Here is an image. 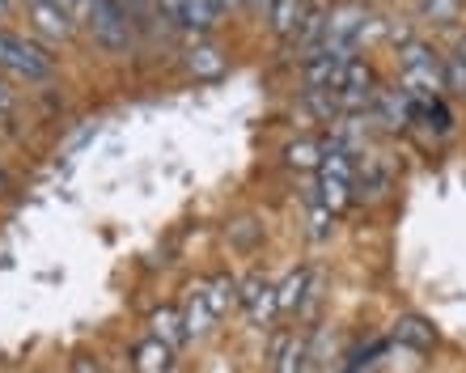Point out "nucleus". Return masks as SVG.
<instances>
[{"mask_svg": "<svg viewBox=\"0 0 466 373\" xmlns=\"http://www.w3.org/2000/svg\"><path fill=\"white\" fill-rule=\"evenodd\" d=\"M399 86L407 98H437L445 89V64L424 43H403L399 51Z\"/></svg>", "mask_w": 466, "mask_h": 373, "instance_id": "1", "label": "nucleus"}, {"mask_svg": "<svg viewBox=\"0 0 466 373\" xmlns=\"http://www.w3.org/2000/svg\"><path fill=\"white\" fill-rule=\"evenodd\" d=\"M0 68L13 76H22V81H51L56 60H51L38 43H30V38L0 30Z\"/></svg>", "mask_w": 466, "mask_h": 373, "instance_id": "2", "label": "nucleus"}, {"mask_svg": "<svg viewBox=\"0 0 466 373\" xmlns=\"http://www.w3.org/2000/svg\"><path fill=\"white\" fill-rule=\"evenodd\" d=\"M89 30L98 38L106 51H127L136 38V22L123 0H89V13H86Z\"/></svg>", "mask_w": 466, "mask_h": 373, "instance_id": "3", "label": "nucleus"}, {"mask_svg": "<svg viewBox=\"0 0 466 373\" xmlns=\"http://www.w3.org/2000/svg\"><path fill=\"white\" fill-rule=\"evenodd\" d=\"M238 301H242V310L250 314L255 327H268L271 314H280V306H276V285H271L263 272H250L242 285H238Z\"/></svg>", "mask_w": 466, "mask_h": 373, "instance_id": "4", "label": "nucleus"}, {"mask_svg": "<svg viewBox=\"0 0 466 373\" xmlns=\"http://www.w3.org/2000/svg\"><path fill=\"white\" fill-rule=\"evenodd\" d=\"M30 9V22L43 38L51 43H64V38H73V9L64 5V0H47V5H25Z\"/></svg>", "mask_w": 466, "mask_h": 373, "instance_id": "5", "label": "nucleus"}, {"mask_svg": "<svg viewBox=\"0 0 466 373\" xmlns=\"http://www.w3.org/2000/svg\"><path fill=\"white\" fill-rule=\"evenodd\" d=\"M309 365V336H289L280 331L271 344V373H306Z\"/></svg>", "mask_w": 466, "mask_h": 373, "instance_id": "6", "label": "nucleus"}, {"mask_svg": "<svg viewBox=\"0 0 466 373\" xmlns=\"http://www.w3.org/2000/svg\"><path fill=\"white\" fill-rule=\"evenodd\" d=\"M148 327H153V331H148V336H157L161 344H166V348H183L187 344V327H183V310H174V306H161V310H153L148 314Z\"/></svg>", "mask_w": 466, "mask_h": 373, "instance_id": "7", "label": "nucleus"}, {"mask_svg": "<svg viewBox=\"0 0 466 373\" xmlns=\"http://www.w3.org/2000/svg\"><path fill=\"white\" fill-rule=\"evenodd\" d=\"M212 323H217V314H212L208 297H204V288H191L187 293V306H183V327H187V339H199V336H208Z\"/></svg>", "mask_w": 466, "mask_h": 373, "instance_id": "8", "label": "nucleus"}, {"mask_svg": "<svg viewBox=\"0 0 466 373\" xmlns=\"http://www.w3.org/2000/svg\"><path fill=\"white\" fill-rule=\"evenodd\" d=\"M132 361H136V373H170L174 369V348H166L157 336H148V339L136 344Z\"/></svg>", "mask_w": 466, "mask_h": 373, "instance_id": "9", "label": "nucleus"}, {"mask_svg": "<svg viewBox=\"0 0 466 373\" xmlns=\"http://www.w3.org/2000/svg\"><path fill=\"white\" fill-rule=\"evenodd\" d=\"M432 339H437L432 327L424 323V318H416V314H407V318L394 323V344H403V348H411V352H429Z\"/></svg>", "mask_w": 466, "mask_h": 373, "instance_id": "10", "label": "nucleus"}, {"mask_svg": "<svg viewBox=\"0 0 466 373\" xmlns=\"http://www.w3.org/2000/svg\"><path fill=\"white\" fill-rule=\"evenodd\" d=\"M199 288H204V297H208V306H212L217 318H225L233 306H242V301H238V280H233V276H212V280H204Z\"/></svg>", "mask_w": 466, "mask_h": 373, "instance_id": "11", "label": "nucleus"}, {"mask_svg": "<svg viewBox=\"0 0 466 373\" xmlns=\"http://www.w3.org/2000/svg\"><path fill=\"white\" fill-rule=\"evenodd\" d=\"M268 13H271L276 35H297L301 22H306V0H271Z\"/></svg>", "mask_w": 466, "mask_h": 373, "instance_id": "12", "label": "nucleus"}, {"mask_svg": "<svg viewBox=\"0 0 466 373\" xmlns=\"http://www.w3.org/2000/svg\"><path fill=\"white\" fill-rule=\"evenodd\" d=\"M309 280H314V276H309L306 267L289 272V280H284V285L276 288V306H280V314L301 310V301H306V293H309Z\"/></svg>", "mask_w": 466, "mask_h": 373, "instance_id": "13", "label": "nucleus"}, {"mask_svg": "<svg viewBox=\"0 0 466 373\" xmlns=\"http://www.w3.org/2000/svg\"><path fill=\"white\" fill-rule=\"evenodd\" d=\"M217 5L212 0H183V9L174 13V22L187 25V30H212V22H217Z\"/></svg>", "mask_w": 466, "mask_h": 373, "instance_id": "14", "label": "nucleus"}, {"mask_svg": "<svg viewBox=\"0 0 466 373\" xmlns=\"http://www.w3.org/2000/svg\"><path fill=\"white\" fill-rule=\"evenodd\" d=\"M187 68L196 76H217L225 68V60H221V51L217 47H196L191 55H187Z\"/></svg>", "mask_w": 466, "mask_h": 373, "instance_id": "15", "label": "nucleus"}, {"mask_svg": "<svg viewBox=\"0 0 466 373\" xmlns=\"http://www.w3.org/2000/svg\"><path fill=\"white\" fill-rule=\"evenodd\" d=\"M289 166L293 170H314V166H322V149L314 140H297V145H289Z\"/></svg>", "mask_w": 466, "mask_h": 373, "instance_id": "16", "label": "nucleus"}, {"mask_svg": "<svg viewBox=\"0 0 466 373\" xmlns=\"http://www.w3.org/2000/svg\"><path fill=\"white\" fill-rule=\"evenodd\" d=\"M445 89L466 94V60L462 55H450V60H445Z\"/></svg>", "mask_w": 466, "mask_h": 373, "instance_id": "17", "label": "nucleus"}, {"mask_svg": "<svg viewBox=\"0 0 466 373\" xmlns=\"http://www.w3.org/2000/svg\"><path fill=\"white\" fill-rule=\"evenodd\" d=\"M424 13L432 22H454L458 17V0H424Z\"/></svg>", "mask_w": 466, "mask_h": 373, "instance_id": "18", "label": "nucleus"}, {"mask_svg": "<svg viewBox=\"0 0 466 373\" xmlns=\"http://www.w3.org/2000/svg\"><path fill=\"white\" fill-rule=\"evenodd\" d=\"M229 237L238 242V247H255L258 225H255V221H238V225H229Z\"/></svg>", "mask_w": 466, "mask_h": 373, "instance_id": "19", "label": "nucleus"}, {"mask_svg": "<svg viewBox=\"0 0 466 373\" xmlns=\"http://www.w3.org/2000/svg\"><path fill=\"white\" fill-rule=\"evenodd\" d=\"M13 102H17V98H13V89L5 86V81H0V115H9V111H13Z\"/></svg>", "mask_w": 466, "mask_h": 373, "instance_id": "20", "label": "nucleus"}, {"mask_svg": "<svg viewBox=\"0 0 466 373\" xmlns=\"http://www.w3.org/2000/svg\"><path fill=\"white\" fill-rule=\"evenodd\" d=\"M73 373H98V365L89 361V357H76V361H73Z\"/></svg>", "mask_w": 466, "mask_h": 373, "instance_id": "21", "label": "nucleus"}, {"mask_svg": "<svg viewBox=\"0 0 466 373\" xmlns=\"http://www.w3.org/2000/svg\"><path fill=\"white\" fill-rule=\"evenodd\" d=\"M246 9H263V5H271V0H242Z\"/></svg>", "mask_w": 466, "mask_h": 373, "instance_id": "22", "label": "nucleus"}, {"mask_svg": "<svg viewBox=\"0 0 466 373\" xmlns=\"http://www.w3.org/2000/svg\"><path fill=\"white\" fill-rule=\"evenodd\" d=\"M0 191H9V175H5V166H0Z\"/></svg>", "mask_w": 466, "mask_h": 373, "instance_id": "23", "label": "nucleus"}, {"mask_svg": "<svg viewBox=\"0 0 466 373\" xmlns=\"http://www.w3.org/2000/svg\"><path fill=\"white\" fill-rule=\"evenodd\" d=\"M458 55H462V60H466V38H462V43H458Z\"/></svg>", "mask_w": 466, "mask_h": 373, "instance_id": "24", "label": "nucleus"}, {"mask_svg": "<svg viewBox=\"0 0 466 373\" xmlns=\"http://www.w3.org/2000/svg\"><path fill=\"white\" fill-rule=\"evenodd\" d=\"M5 13H9V0H0V17H5Z\"/></svg>", "mask_w": 466, "mask_h": 373, "instance_id": "25", "label": "nucleus"}, {"mask_svg": "<svg viewBox=\"0 0 466 373\" xmlns=\"http://www.w3.org/2000/svg\"><path fill=\"white\" fill-rule=\"evenodd\" d=\"M212 5H217V9H225V5H233V0H212Z\"/></svg>", "mask_w": 466, "mask_h": 373, "instance_id": "26", "label": "nucleus"}, {"mask_svg": "<svg viewBox=\"0 0 466 373\" xmlns=\"http://www.w3.org/2000/svg\"><path fill=\"white\" fill-rule=\"evenodd\" d=\"M25 5H47V0H25Z\"/></svg>", "mask_w": 466, "mask_h": 373, "instance_id": "27", "label": "nucleus"}]
</instances>
